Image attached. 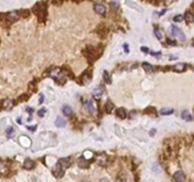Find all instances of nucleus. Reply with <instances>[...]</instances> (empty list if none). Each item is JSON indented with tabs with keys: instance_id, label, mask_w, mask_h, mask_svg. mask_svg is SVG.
<instances>
[{
	"instance_id": "nucleus-30",
	"label": "nucleus",
	"mask_w": 194,
	"mask_h": 182,
	"mask_svg": "<svg viewBox=\"0 0 194 182\" xmlns=\"http://www.w3.org/2000/svg\"><path fill=\"white\" fill-rule=\"evenodd\" d=\"M155 132H156V129H154V128H152L151 131L149 132V135L151 136V137H153L154 136V134H155Z\"/></svg>"
},
{
	"instance_id": "nucleus-35",
	"label": "nucleus",
	"mask_w": 194,
	"mask_h": 182,
	"mask_svg": "<svg viewBox=\"0 0 194 182\" xmlns=\"http://www.w3.org/2000/svg\"><path fill=\"white\" fill-rule=\"evenodd\" d=\"M27 111H28L29 113H30V114H31V113L33 112V109H32V108H30V107H27Z\"/></svg>"
},
{
	"instance_id": "nucleus-22",
	"label": "nucleus",
	"mask_w": 194,
	"mask_h": 182,
	"mask_svg": "<svg viewBox=\"0 0 194 182\" xmlns=\"http://www.w3.org/2000/svg\"><path fill=\"white\" fill-rule=\"evenodd\" d=\"M116 182H127V176L124 174H120L116 178Z\"/></svg>"
},
{
	"instance_id": "nucleus-1",
	"label": "nucleus",
	"mask_w": 194,
	"mask_h": 182,
	"mask_svg": "<svg viewBox=\"0 0 194 182\" xmlns=\"http://www.w3.org/2000/svg\"><path fill=\"white\" fill-rule=\"evenodd\" d=\"M171 33L172 36L177 38L179 41H185V39H186V36H185L184 32L182 31V29H179L176 26H174V25L171 26Z\"/></svg>"
},
{
	"instance_id": "nucleus-4",
	"label": "nucleus",
	"mask_w": 194,
	"mask_h": 182,
	"mask_svg": "<svg viewBox=\"0 0 194 182\" xmlns=\"http://www.w3.org/2000/svg\"><path fill=\"white\" fill-rule=\"evenodd\" d=\"M58 163L60 164V166L63 169H66L69 168V166L71 165V158H61L58 161Z\"/></svg>"
},
{
	"instance_id": "nucleus-2",
	"label": "nucleus",
	"mask_w": 194,
	"mask_h": 182,
	"mask_svg": "<svg viewBox=\"0 0 194 182\" xmlns=\"http://www.w3.org/2000/svg\"><path fill=\"white\" fill-rule=\"evenodd\" d=\"M52 173H53V175H55L56 177L60 178V177H63V176H64L65 170L60 166V164H59V163H57V164H56V166H54V168L52 169Z\"/></svg>"
},
{
	"instance_id": "nucleus-28",
	"label": "nucleus",
	"mask_w": 194,
	"mask_h": 182,
	"mask_svg": "<svg viewBox=\"0 0 194 182\" xmlns=\"http://www.w3.org/2000/svg\"><path fill=\"white\" fill-rule=\"evenodd\" d=\"M46 108H43V109H40L38 111V116L39 117H44L45 116V113H46Z\"/></svg>"
},
{
	"instance_id": "nucleus-33",
	"label": "nucleus",
	"mask_w": 194,
	"mask_h": 182,
	"mask_svg": "<svg viewBox=\"0 0 194 182\" xmlns=\"http://www.w3.org/2000/svg\"><path fill=\"white\" fill-rule=\"evenodd\" d=\"M44 102V95L40 94V100H39V103H42Z\"/></svg>"
},
{
	"instance_id": "nucleus-29",
	"label": "nucleus",
	"mask_w": 194,
	"mask_h": 182,
	"mask_svg": "<svg viewBox=\"0 0 194 182\" xmlns=\"http://www.w3.org/2000/svg\"><path fill=\"white\" fill-rule=\"evenodd\" d=\"M151 55L154 56V57H160L161 56V51H158V52H154V51H151Z\"/></svg>"
},
{
	"instance_id": "nucleus-12",
	"label": "nucleus",
	"mask_w": 194,
	"mask_h": 182,
	"mask_svg": "<svg viewBox=\"0 0 194 182\" xmlns=\"http://www.w3.org/2000/svg\"><path fill=\"white\" fill-rule=\"evenodd\" d=\"M174 110L172 108H170V107H165V108H162L160 110V114L163 115V116H169V115H171Z\"/></svg>"
},
{
	"instance_id": "nucleus-17",
	"label": "nucleus",
	"mask_w": 194,
	"mask_h": 182,
	"mask_svg": "<svg viewBox=\"0 0 194 182\" xmlns=\"http://www.w3.org/2000/svg\"><path fill=\"white\" fill-rule=\"evenodd\" d=\"M103 81H104L107 85H111V84H112L111 77H110V75H109L108 71H106V70H104V71H103Z\"/></svg>"
},
{
	"instance_id": "nucleus-13",
	"label": "nucleus",
	"mask_w": 194,
	"mask_h": 182,
	"mask_svg": "<svg viewBox=\"0 0 194 182\" xmlns=\"http://www.w3.org/2000/svg\"><path fill=\"white\" fill-rule=\"evenodd\" d=\"M181 117H182V119H183V120H185V121H192V117H191L190 113H189L187 110L183 111Z\"/></svg>"
},
{
	"instance_id": "nucleus-38",
	"label": "nucleus",
	"mask_w": 194,
	"mask_h": 182,
	"mask_svg": "<svg viewBox=\"0 0 194 182\" xmlns=\"http://www.w3.org/2000/svg\"><path fill=\"white\" fill-rule=\"evenodd\" d=\"M17 122H18V123H19V124H22L21 119H18V120H17Z\"/></svg>"
},
{
	"instance_id": "nucleus-11",
	"label": "nucleus",
	"mask_w": 194,
	"mask_h": 182,
	"mask_svg": "<svg viewBox=\"0 0 194 182\" xmlns=\"http://www.w3.org/2000/svg\"><path fill=\"white\" fill-rule=\"evenodd\" d=\"M186 69V65L185 64H177L172 67V70L175 72H183Z\"/></svg>"
},
{
	"instance_id": "nucleus-26",
	"label": "nucleus",
	"mask_w": 194,
	"mask_h": 182,
	"mask_svg": "<svg viewBox=\"0 0 194 182\" xmlns=\"http://www.w3.org/2000/svg\"><path fill=\"white\" fill-rule=\"evenodd\" d=\"M154 34H155V36H156V38H157L158 40H161V39H162V33L160 32L159 29H156L154 30Z\"/></svg>"
},
{
	"instance_id": "nucleus-32",
	"label": "nucleus",
	"mask_w": 194,
	"mask_h": 182,
	"mask_svg": "<svg viewBox=\"0 0 194 182\" xmlns=\"http://www.w3.org/2000/svg\"><path fill=\"white\" fill-rule=\"evenodd\" d=\"M123 48H124V49H125V51L128 53L129 52V49H128V45L127 44H124L123 45Z\"/></svg>"
},
{
	"instance_id": "nucleus-18",
	"label": "nucleus",
	"mask_w": 194,
	"mask_h": 182,
	"mask_svg": "<svg viewBox=\"0 0 194 182\" xmlns=\"http://www.w3.org/2000/svg\"><path fill=\"white\" fill-rule=\"evenodd\" d=\"M116 115H117V117L118 118H120V119H125L126 118V111H125V109L124 108H118L117 109V111H116Z\"/></svg>"
},
{
	"instance_id": "nucleus-8",
	"label": "nucleus",
	"mask_w": 194,
	"mask_h": 182,
	"mask_svg": "<svg viewBox=\"0 0 194 182\" xmlns=\"http://www.w3.org/2000/svg\"><path fill=\"white\" fill-rule=\"evenodd\" d=\"M103 88L101 87V86H97L96 88H94L93 90V96L94 98H96V99H101V97L102 96L103 94Z\"/></svg>"
},
{
	"instance_id": "nucleus-6",
	"label": "nucleus",
	"mask_w": 194,
	"mask_h": 182,
	"mask_svg": "<svg viewBox=\"0 0 194 182\" xmlns=\"http://www.w3.org/2000/svg\"><path fill=\"white\" fill-rule=\"evenodd\" d=\"M19 17H20V15L19 13L17 12H9L7 15V18L8 20L10 21L11 23H13L15 21H17L18 19H19Z\"/></svg>"
},
{
	"instance_id": "nucleus-15",
	"label": "nucleus",
	"mask_w": 194,
	"mask_h": 182,
	"mask_svg": "<svg viewBox=\"0 0 194 182\" xmlns=\"http://www.w3.org/2000/svg\"><path fill=\"white\" fill-rule=\"evenodd\" d=\"M55 125L57 127H65V121L62 117H58L55 121Z\"/></svg>"
},
{
	"instance_id": "nucleus-24",
	"label": "nucleus",
	"mask_w": 194,
	"mask_h": 182,
	"mask_svg": "<svg viewBox=\"0 0 194 182\" xmlns=\"http://www.w3.org/2000/svg\"><path fill=\"white\" fill-rule=\"evenodd\" d=\"M183 19H184V17H183V15H181V14L176 15V16L173 17V21H174V22H181Z\"/></svg>"
},
{
	"instance_id": "nucleus-7",
	"label": "nucleus",
	"mask_w": 194,
	"mask_h": 182,
	"mask_svg": "<svg viewBox=\"0 0 194 182\" xmlns=\"http://www.w3.org/2000/svg\"><path fill=\"white\" fill-rule=\"evenodd\" d=\"M94 10L99 14H104L106 12V8H105L104 5H102V4H95Z\"/></svg>"
},
{
	"instance_id": "nucleus-31",
	"label": "nucleus",
	"mask_w": 194,
	"mask_h": 182,
	"mask_svg": "<svg viewBox=\"0 0 194 182\" xmlns=\"http://www.w3.org/2000/svg\"><path fill=\"white\" fill-rule=\"evenodd\" d=\"M141 50L143 51V52H145V53H148L149 52V49L148 48H145V47H142L141 48Z\"/></svg>"
},
{
	"instance_id": "nucleus-34",
	"label": "nucleus",
	"mask_w": 194,
	"mask_h": 182,
	"mask_svg": "<svg viewBox=\"0 0 194 182\" xmlns=\"http://www.w3.org/2000/svg\"><path fill=\"white\" fill-rule=\"evenodd\" d=\"M28 129H29L30 131H34L36 129V126H28Z\"/></svg>"
},
{
	"instance_id": "nucleus-36",
	"label": "nucleus",
	"mask_w": 194,
	"mask_h": 182,
	"mask_svg": "<svg viewBox=\"0 0 194 182\" xmlns=\"http://www.w3.org/2000/svg\"><path fill=\"white\" fill-rule=\"evenodd\" d=\"M100 182H110V181L108 180L107 178H101V180H100Z\"/></svg>"
},
{
	"instance_id": "nucleus-25",
	"label": "nucleus",
	"mask_w": 194,
	"mask_h": 182,
	"mask_svg": "<svg viewBox=\"0 0 194 182\" xmlns=\"http://www.w3.org/2000/svg\"><path fill=\"white\" fill-rule=\"evenodd\" d=\"M152 170H153V172L159 173V172L161 171V168H160V166H159L157 163H154V164H153V166H152Z\"/></svg>"
},
{
	"instance_id": "nucleus-5",
	"label": "nucleus",
	"mask_w": 194,
	"mask_h": 182,
	"mask_svg": "<svg viewBox=\"0 0 194 182\" xmlns=\"http://www.w3.org/2000/svg\"><path fill=\"white\" fill-rule=\"evenodd\" d=\"M83 106L86 109L87 112H89V113H94L95 112V106H94L93 102H92L91 100H85L83 102Z\"/></svg>"
},
{
	"instance_id": "nucleus-3",
	"label": "nucleus",
	"mask_w": 194,
	"mask_h": 182,
	"mask_svg": "<svg viewBox=\"0 0 194 182\" xmlns=\"http://www.w3.org/2000/svg\"><path fill=\"white\" fill-rule=\"evenodd\" d=\"M173 179L175 182H184L186 179V175L184 172L178 171L173 175Z\"/></svg>"
},
{
	"instance_id": "nucleus-16",
	"label": "nucleus",
	"mask_w": 194,
	"mask_h": 182,
	"mask_svg": "<svg viewBox=\"0 0 194 182\" xmlns=\"http://www.w3.org/2000/svg\"><path fill=\"white\" fill-rule=\"evenodd\" d=\"M142 67L144 68V70L148 73H151L153 71V67H152V66L150 65L149 63H146V62L142 63Z\"/></svg>"
},
{
	"instance_id": "nucleus-23",
	"label": "nucleus",
	"mask_w": 194,
	"mask_h": 182,
	"mask_svg": "<svg viewBox=\"0 0 194 182\" xmlns=\"http://www.w3.org/2000/svg\"><path fill=\"white\" fill-rule=\"evenodd\" d=\"M14 133V130H13V128L12 127H9L7 130H6V134H7V136L9 138H11V136H12V134Z\"/></svg>"
},
{
	"instance_id": "nucleus-20",
	"label": "nucleus",
	"mask_w": 194,
	"mask_h": 182,
	"mask_svg": "<svg viewBox=\"0 0 194 182\" xmlns=\"http://www.w3.org/2000/svg\"><path fill=\"white\" fill-rule=\"evenodd\" d=\"M63 112H64L65 115L69 116V115H71L72 114V108L69 105H64V106H63Z\"/></svg>"
},
{
	"instance_id": "nucleus-14",
	"label": "nucleus",
	"mask_w": 194,
	"mask_h": 182,
	"mask_svg": "<svg viewBox=\"0 0 194 182\" xmlns=\"http://www.w3.org/2000/svg\"><path fill=\"white\" fill-rule=\"evenodd\" d=\"M114 109V103L111 102L110 100H108L106 103H105V111L107 112L108 114H110Z\"/></svg>"
},
{
	"instance_id": "nucleus-10",
	"label": "nucleus",
	"mask_w": 194,
	"mask_h": 182,
	"mask_svg": "<svg viewBox=\"0 0 194 182\" xmlns=\"http://www.w3.org/2000/svg\"><path fill=\"white\" fill-rule=\"evenodd\" d=\"M34 167H35V162L33 160L29 159V158L25 160V163H24V168L25 169H27V170H32Z\"/></svg>"
},
{
	"instance_id": "nucleus-27",
	"label": "nucleus",
	"mask_w": 194,
	"mask_h": 182,
	"mask_svg": "<svg viewBox=\"0 0 194 182\" xmlns=\"http://www.w3.org/2000/svg\"><path fill=\"white\" fill-rule=\"evenodd\" d=\"M110 6L113 8V10H116V9L118 8V3L115 2V1H112V2L110 3Z\"/></svg>"
},
{
	"instance_id": "nucleus-39",
	"label": "nucleus",
	"mask_w": 194,
	"mask_h": 182,
	"mask_svg": "<svg viewBox=\"0 0 194 182\" xmlns=\"http://www.w3.org/2000/svg\"><path fill=\"white\" fill-rule=\"evenodd\" d=\"M82 182H87V181H82Z\"/></svg>"
},
{
	"instance_id": "nucleus-19",
	"label": "nucleus",
	"mask_w": 194,
	"mask_h": 182,
	"mask_svg": "<svg viewBox=\"0 0 194 182\" xmlns=\"http://www.w3.org/2000/svg\"><path fill=\"white\" fill-rule=\"evenodd\" d=\"M185 19L187 23H192L193 22V15L190 12H187L185 14Z\"/></svg>"
},
{
	"instance_id": "nucleus-9",
	"label": "nucleus",
	"mask_w": 194,
	"mask_h": 182,
	"mask_svg": "<svg viewBox=\"0 0 194 182\" xmlns=\"http://www.w3.org/2000/svg\"><path fill=\"white\" fill-rule=\"evenodd\" d=\"M13 102L11 100V99H7V100H5L4 102H3V108L5 110H11L12 107H13Z\"/></svg>"
},
{
	"instance_id": "nucleus-21",
	"label": "nucleus",
	"mask_w": 194,
	"mask_h": 182,
	"mask_svg": "<svg viewBox=\"0 0 194 182\" xmlns=\"http://www.w3.org/2000/svg\"><path fill=\"white\" fill-rule=\"evenodd\" d=\"M7 173H8V168L6 167V165L2 161H0V174L1 175H5Z\"/></svg>"
},
{
	"instance_id": "nucleus-37",
	"label": "nucleus",
	"mask_w": 194,
	"mask_h": 182,
	"mask_svg": "<svg viewBox=\"0 0 194 182\" xmlns=\"http://www.w3.org/2000/svg\"><path fill=\"white\" fill-rule=\"evenodd\" d=\"M166 11H167V10H163V11H162V12L159 13V16H162V15H163L166 12Z\"/></svg>"
}]
</instances>
